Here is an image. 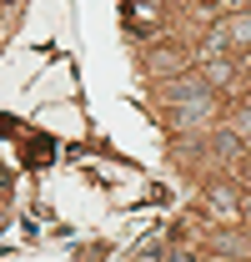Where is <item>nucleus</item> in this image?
Here are the masks:
<instances>
[{"instance_id": "f257e3e1", "label": "nucleus", "mask_w": 251, "mask_h": 262, "mask_svg": "<svg viewBox=\"0 0 251 262\" xmlns=\"http://www.w3.org/2000/svg\"><path fill=\"white\" fill-rule=\"evenodd\" d=\"M216 121V96H201V101H181L176 111H171V126L176 136H196V131H206Z\"/></svg>"}, {"instance_id": "f03ea898", "label": "nucleus", "mask_w": 251, "mask_h": 262, "mask_svg": "<svg viewBox=\"0 0 251 262\" xmlns=\"http://www.w3.org/2000/svg\"><path fill=\"white\" fill-rule=\"evenodd\" d=\"M206 202H211V212H221L226 222H236V217H241V202H236V192H231V187H211V196H206Z\"/></svg>"}, {"instance_id": "7ed1b4c3", "label": "nucleus", "mask_w": 251, "mask_h": 262, "mask_svg": "<svg viewBox=\"0 0 251 262\" xmlns=\"http://www.w3.org/2000/svg\"><path fill=\"white\" fill-rule=\"evenodd\" d=\"M201 96H211L201 76H181V81H171V101H176V106H181V101H201Z\"/></svg>"}, {"instance_id": "20e7f679", "label": "nucleus", "mask_w": 251, "mask_h": 262, "mask_svg": "<svg viewBox=\"0 0 251 262\" xmlns=\"http://www.w3.org/2000/svg\"><path fill=\"white\" fill-rule=\"evenodd\" d=\"M166 262H191V257H186V252H171V257H166Z\"/></svg>"}]
</instances>
